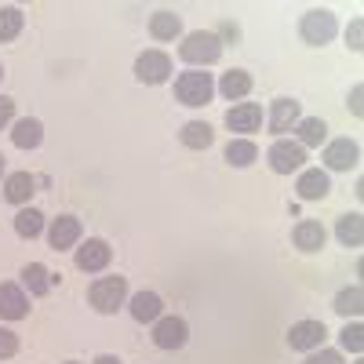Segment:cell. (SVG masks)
<instances>
[{
  "label": "cell",
  "instance_id": "18",
  "mask_svg": "<svg viewBox=\"0 0 364 364\" xmlns=\"http://www.w3.org/2000/svg\"><path fill=\"white\" fill-rule=\"evenodd\" d=\"M33 186H37V182H33V175H29V171H11L8 182H4V197L11 204H26L29 197H33Z\"/></svg>",
  "mask_w": 364,
  "mask_h": 364
},
{
  "label": "cell",
  "instance_id": "13",
  "mask_svg": "<svg viewBox=\"0 0 364 364\" xmlns=\"http://www.w3.org/2000/svg\"><path fill=\"white\" fill-rule=\"evenodd\" d=\"M299 197L302 200H321V197H328V190H331V182H328V175L321 171V168H310V171H302L299 175Z\"/></svg>",
  "mask_w": 364,
  "mask_h": 364
},
{
  "label": "cell",
  "instance_id": "15",
  "mask_svg": "<svg viewBox=\"0 0 364 364\" xmlns=\"http://www.w3.org/2000/svg\"><path fill=\"white\" fill-rule=\"evenodd\" d=\"M161 310H164V302H161V295H157V291H139V295H132V317H135L139 324L157 321V317H161Z\"/></svg>",
  "mask_w": 364,
  "mask_h": 364
},
{
  "label": "cell",
  "instance_id": "11",
  "mask_svg": "<svg viewBox=\"0 0 364 364\" xmlns=\"http://www.w3.org/2000/svg\"><path fill=\"white\" fill-rule=\"evenodd\" d=\"M109 245H106V240H87V245L84 248H77V266L84 269V273H99V269H106L109 266Z\"/></svg>",
  "mask_w": 364,
  "mask_h": 364
},
{
  "label": "cell",
  "instance_id": "10",
  "mask_svg": "<svg viewBox=\"0 0 364 364\" xmlns=\"http://www.w3.org/2000/svg\"><path fill=\"white\" fill-rule=\"evenodd\" d=\"M259 124H262V106H255V102H240V106H233L230 113H226V128L230 132H259Z\"/></svg>",
  "mask_w": 364,
  "mask_h": 364
},
{
  "label": "cell",
  "instance_id": "27",
  "mask_svg": "<svg viewBox=\"0 0 364 364\" xmlns=\"http://www.w3.org/2000/svg\"><path fill=\"white\" fill-rule=\"evenodd\" d=\"M44 230V215L37 208H22L18 215H15V233L18 237H37Z\"/></svg>",
  "mask_w": 364,
  "mask_h": 364
},
{
  "label": "cell",
  "instance_id": "19",
  "mask_svg": "<svg viewBox=\"0 0 364 364\" xmlns=\"http://www.w3.org/2000/svg\"><path fill=\"white\" fill-rule=\"evenodd\" d=\"M41 139H44V128H41V120H33V117L18 120L15 132H11V142H15L18 149H37Z\"/></svg>",
  "mask_w": 364,
  "mask_h": 364
},
{
  "label": "cell",
  "instance_id": "1",
  "mask_svg": "<svg viewBox=\"0 0 364 364\" xmlns=\"http://www.w3.org/2000/svg\"><path fill=\"white\" fill-rule=\"evenodd\" d=\"M178 55L186 58V63H193V66H211V63H219V55H223V41L215 33L197 29V33H190L186 41H182Z\"/></svg>",
  "mask_w": 364,
  "mask_h": 364
},
{
  "label": "cell",
  "instance_id": "32",
  "mask_svg": "<svg viewBox=\"0 0 364 364\" xmlns=\"http://www.w3.org/2000/svg\"><path fill=\"white\" fill-rule=\"evenodd\" d=\"M306 364H343V357H339L336 350H321V353H314Z\"/></svg>",
  "mask_w": 364,
  "mask_h": 364
},
{
  "label": "cell",
  "instance_id": "35",
  "mask_svg": "<svg viewBox=\"0 0 364 364\" xmlns=\"http://www.w3.org/2000/svg\"><path fill=\"white\" fill-rule=\"evenodd\" d=\"M95 364H120V357H113V353H102V357H95Z\"/></svg>",
  "mask_w": 364,
  "mask_h": 364
},
{
  "label": "cell",
  "instance_id": "36",
  "mask_svg": "<svg viewBox=\"0 0 364 364\" xmlns=\"http://www.w3.org/2000/svg\"><path fill=\"white\" fill-rule=\"evenodd\" d=\"M0 171H4V157H0Z\"/></svg>",
  "mask_w": 364,
  "mask_h": 364
},
{
  "label": "cell",
  "instance_id": "3",
  "mask_svg": "<svg viewBox=\"0 0 364 364\" xmlns=\"http://www.w3.org/2000/svg\"><path fill=\"white\" fill-rule=\"evenodd\" d=\"M87 299H91V306H95L99 314H113L117 306H124L128 281H124V277H99L95 284H91Z\"/></svg>",
  "mask_w": 364,
  "mask_h": 364
},
{
  "label": "cell",
  "instance_id": "4",
  "mask_svg": "<svg viewBox=\"0 0 364 364\" xmlns=\"http://www.w3.org/2000/svg\"><path fill=\"white\" fill-rule=\"evenodd\" d=\"M269 168L277 171V175H291V171H299L302 168V161H306V149H302L299 142H288V139H281V142H273L269 146Z\"/></svg>",
  "mask_w": 364,
  "mask_h": 364
},
{
  "label": "cell",
  "instance_id": "33",
  "mask_svg": "<svg viewBox=\"0 0 364 364\" xmlns=\"http://www.w3.org/2000/svg\"><path fill=\"white\" fill-rule=\"evenodd\" d=\"M11 117H15V102H11L8 95H0V128H4Z\"/></svg>",
  "mask_w": 364,
  "mask_h": 364
},
{
  "label": "cell",
  "instance_id": "14",
  "mask_svg": "<svg viewBox=\"0 0 364 364\" xmlns=\"http://www.w3.org/2000/svg\"><path fill=\"white\" fill-rule=\"evenodd\" d=\"M26 310H29V302H26L22 288L0 284V317H4V321H18V317H26Z\"/></svg>",
  "mask_w": 364,
  "mask_h": 364
},
{
  "label": "cell",
  "instance_id": "22",
  "mask_svg": "<svg viewBox=\"0 0 364 364\" xmlns=\"http://www.w3.org/2000/svg\"><path fill=\"white\" fill-rule=\"evenodd\" d=\"M219 91L226 99H245L248 91H252V77L245 73V70H230L223 80H219Z\"/></svg>",
  "mask_w": 364,
  "mask_h": 364
},
{
  "label": "cell",
  "instance_id": "29",
  "mask_svg": "<svg viewBox=\"0 0 364 364\" xmlns=\"http://www.w3.org/2000/svg\"><path fill=\"white\" fill-rule=\"evenodd\" d=\"M22 33V11L18 8H0V41H15Z\"/></svg>",
  "mask_w": 364,
  "mask_h": 364
},
{
  "label": "cell",
  "instance_id": "37",
  "mask_svg": "<svg viewBox=\"0 0 364 364\" xmlns=\"http://www.w3.org/2000/svg\"><path fill=\"white\" fill-rule=\"evenodd\" d=\"M0 77H4V66H0Z\"/></svg>",
  "mask_w": 364,
  "mask_h": 364
},
{
  "label": "cell",
  "instance_id": "38",
  "mask_svg": "<svg viewBox=\"0 0 364 364\" xmlns=\"http://www.w3.org/2000/svg\"><path fill=\"white\" fill-rule=\"evenodd\" d=\"M70 364H77V360H70Z\"/></svg>",
  "mask_w": 364,
  "mask_h": 364
},
{
  "label": "cell",
  "instance_id": "26",
  "mask_svg": "<svg viewBox=\"0 0 364 364\" xmlns=\"http://www.w3.org/2000/svg\"><path fill=\"white\" fill-rule=\"evenodd\" d=\"M324 135H328V124H324L321 117H306V120L299 124V146H302V149H306V146H321Z\"/></svg>",
  "mask_w": 364,
  "mask_h": 364
},
{
  "label": "cell",
  "instance_id": "30",
  "mask_svg": "<svg viewBox=\"0 0 364 364\" xmlns=\"http://www.w3.org/2000/svg\"><path fill=\"white\" fill-rule=\"evenodd\" d=\"M339 339H343V346H346V350L360 353V350H364V328H360V324H346Z\"/></svg>",
  "mask_w": 364,
  "mask_h": 364
},
{
  "label": "cell",
  "instance_id": "25",
  "mask_svg": "<svg viewBox=\"0 0 364 364\" xmlns=\"http://www.w3.org/2000/svg\"><path fill=\"white\" fill-rule=\"evenodd\" d=\"M211 128L204 124V120H190L186 128H182V146H190V149H208L211 146Z\"/></svg>",
  "mask_w": 364,
  "mask_h": 364
},
{
  "label": "cell",
  "instance_id": "24",
  "mask_svg": "<svg viewBox=\"0 0 364 364\" xmlns=\"http://www.w3.org/2000/svg\"><path fill=\"white\" fill-rule=\"evenodd\" d=\"M22 284L33 291V295H48V288H51V273H48L41 262H29V266L22 269Z\"/></svg>",
  "mask_w": 364,
  "mask_h": 364
},
{
  "label": "cell",
  "instance_id": "8",
  "mask_svg": "<svg viewBox=\"0 0 364 364\" xmlns=\"http://www.w3.org/2000/svg\"><path fill=\"white\" fill-rule=\"evenodd\" d=\"M324 336H328L324 321H299V324H291V331H288V346H291V350H317V346L324 343Z\"/></svg>",
  "mask_w": 364,
  "mask_h": 364
},
{
  "label": "cell",
  "instance_id": "12",
  "mask_svg": "<svg viewBox=\"0 0 364 364\" xmlns=\"http://www.w3.org/2000/svg\"><path fill=\"white\" fill-rule=\"evenodd\" d=\"M48 240H51V248H58V252L73 248L77 240H80V219H73V215H58V219L51 223V230H48Z\"/></svg>",
  "mask_w": 364,
  "mask_h": 364
},
{
  "label": "cell",
  "instance_id": "16",
  "mask_svg": "<svg viewBox=\"0 0 364 364\" xmlns=\"http://www.w3.org/2000/svg\"><path fill=\"white\" fill-rule=\"evenodd\" d=\"M291 237H295V248H302V252H321L328 233H324L321 223H310V219H306V223H299V226H295Z\"/></svg>",
  "mask_w": 364,
  "mask_h": 364
},
{
  "label": "cell",
  "instance_id": "7",
  "mask_svg": "<svg viewBox=\"0 0 364 364\" xmlns=\"http://www.w3.org/2000/svg\"><path fill=\"white\" fill-rule=\"evenodd\" d=\"M190 339V328L182 317H157V328H154V343L161 350H178V346H186Z\"/></svg>",
  "mask_w": 364,
  "mask_h": 364
},
{
  "label": "cell",
  "instance_id": "17",
  "mask_svg": "<svg viewBox=\"0 0 364 364\" xmlns=\"http://www.w3.org/2000/svg\"><path fill=\"white\" fill-rule=\"evenodd\" d=\"M299 120V102L295 99H277L273 102V109H269V132H288L291 124Z\"/></svg>",
  "mask_w": 364,
  "mask_h": 364
},
{
  "label": "cell",
  "instance_id": "23",
  "mask_svg": "<svg viewBox=\"0 0 364 364\" xmlns=\"http://www.w3.org/2000/svg\"><path fill=\"white\" fill-rule=\"evenodd\" d=\"M255 157H259V146L248 142V139H233V142L226 146V161H230L233 168H248Z\"/></svg>",
  "mask_w": 364,
  "mask_h": 364
},
{
  "label": "cell",
  "instance_id": "20",
  "mask_svg": "<svg viewBox=\"0 0 364 364\" xmlns=\"http://www.w3.org/2000/svg\"><path fill=\"white\" fill-rule=\"evenodd\" d=\"M149 33H154V41H175L182 33V18L175 11H157L149 18Z\"/></svg>",
  "mask_w": 364,
  "mask_h": 364
},
{
  "label": "cell",
  "instance_id": "21",
  "mask_svg": "<svg viewBox=\"0 0 364 364\" xmlns=\"http://www.w3.org/2000/svg\"><path fill=\"white\" fill-rule=\"evenodd\" d=\"M336 237L343 240L346 248H360V240H364V219L357 215V211H353V215H343L339 226H336Z\"/></svg>",
  "mask_w": 364,
  "mask_h": 364
},
{
  "label": "cell",
  "instance_id": "34",
  "mask_svg": "<svg viewBox=\"0 0 364 364\" xmlns=\"http://www.w3.org/2000/svg\"><path fill=\"white\" fill-rule=\"evenodd\" d=\"M360 29H364V26H360V22H353V26H350V33H346V41H350V48H353V51H360Z\"/></svg>",
  "mask_w": 364,
  "mask_h": 364
},
{
  "label": "cell",
  "instance_id": "31",
  "mask_svg": "<svg viewBox=\"0 0 364 364\" xmlns=\"http://www.w3.org/2000/svg\"><path fill=\"white\" fill-rule=\"evenodd\" d=\"M15 350H18V339H15V331L0 328V357H11Z\"/></svg>",
  "mask_w": 364,
  "mask_h": 364
},
{
  "label": "cell",
  "instance_id": "6",
  "mask_svg": "<svg viewBox=\"0 0 364 364\" xmlns=\"http://www.w3.org/2000/svg\"><path fill=\"white\" fill-rule=\"evenodd\" d=\"M168 73H171V58L164 51H142L135 58V77L142 84H164Z\"/></svg>",
  "mask_w": 364,
  "mask_h": 364
},
{
  "label": "cell",
  "instance_id": "2",
  "mask_svg": "<svg viewBox=\"0 0 364 364\" xmlns=\"http://www.w3.org/2000/svg\"><path fill=\"white\" fill-rule=\"evenodd\" d=\"M211 91H215V84H211V73H200V70H190V73H178L175 80V99L182 106H204L211 99Z\"/></svg>",
  "mask_w": 364,
  "mask_h": 364
},
{
  "label": "cell",
  "instance_id": "9",
  "mask_svg": "<svg viewBox=\"0 0 364 364\" xmlns=\"http://www.w3.org/2000/svg\"><path fill=\"white\" fill-rule=\"evenodd\" d=\"M357 157H360V149L350 139H336V142H328V149H324V164L331 171H350L357 164Z\"/></svg>",
  "mask_w": 364,
  "mask_h": 364
},
{
  "label": "cell",
  "instance_id": "28",
  "mask_svg": "<svg viewBox=\"0 0 364 364\" xmlns=\"http://www.w3.org/2000/svg\"><path fill=\"white\" fill-rule=\"evenodd\" d=\"M336 310H339L343 317H350V314L357 317V314L364 310V291H360V288H343V291L336 295Z\"/></svg>",
  "mask_w": 364,
  "mask_h": 364
},
{
  "label": "cell",
  "instance_id": "5",
  "mask_svg": "<svg viewBox=\"0 0 364 364\" xmlns=\"http://www.w3.org/2000/svg\"><path fill=\"white\" fill-rule=\"evenodd\" d=\"M299 33L306 44H328L331 37H336V15L331 11H310V15H302V26H299Z\"/></svg>",
  "mask_w": 364,
  "mask_h": 364
}]
</instances>
